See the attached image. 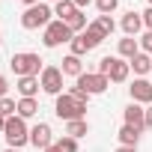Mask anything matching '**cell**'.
<instances>
[{
    "label": "cell",
    "mask_w": 152,
    "mask_h": 152,
    "mask_svg": "<svg viewBox=\"0 0 152 152\" xmlns=\"http://www.w3.org/2000/svg\"><path fill=\"white\" fill-rule=\"evenodd\" d=\"M54 113L63 119V122H72V119H87V99H78L72 93H63L54 99Z\"/></svg>",
    "instance_id": "1"
},
{
    "label": "cell",
    "mask_w": 152,
    "mask_h": 152,
    "mask_svg": "<svg viewBox=\"0 0 152 152\" xmlns=\"http://www.w3.org/2000/svg\"><path fill=\"white\" fill-rule=\"evenodd\" d=\"M9 66H12V72H15V78H39L42 69H45V66H42V57H39V54H33V51L12 54Z\"/></svg>",
    "instance_id": "2"
},
{
    "label": "cell",
    "mask_w": 152,
    "mask_h": 152,
    "mask_svg": "<svg viewBox=\"0 0 152 152\" xmlns=\"http://www.w3.org/2000/svg\"><path fill=\"white\" fill-rule=\"evenodd\" d=\"M51 15H54V9H51L48 3H36V6H27V9H24V15H21V27H24V30H39V27L45 30V27L54 21Z\"/></svg>",
    "instance_id": "3"
},
{
    "label": "cell",
    "mask_w": 152,
    "mask_h": 152,
    "mask_svg": "<svg viewBox=\"0 0 152 152\" xmlns=\"http://www.w3.org/2000/svg\"><path fill=\"white\" fill-rule=\"evenodd\" d=\"M3 137H6L9 149H21V146H27V143H30L27 119H21V116H9V119H6V131H3Z\"/></svg>",
    "instance_id": "4"
},
{
    "label": "cell",
    "mask_w": 152,
    "mask_h": 152,
    "mask_svg": "<svg viewBox=\"0 0 152 152\" xmlns=\"http://www.w3.org/2000/svg\"><path fill=\"white\" fill-rule=\"evenodd\" d=\"M72 36H75V33L69 30V24L54 18V21L45 27V33H42V45H45V48H60L63 42H72Z\"/></svg>",
    "instance_id": "5"
},
{
    "label": "cell",
    "mask_w": 152,
    "mask_h": 152,
    "mask_svg": "<svg viewBox=\"0 0 152 152\" xmlns=\"http://www.w3.org/2000/svg\"><path fill=\"white\" fill-rule=\"evenodd\" d=\"M75 87L84 90L87 96H99V93H104L110 87V78L107 75H99V72H84L81 78H75Z\"/></svg>",
    "instance_id": "6"
},
{
    "label": "cell",
    "mask_w": 152,
    "mask_h": 152,
    "mask_svg": "<svg viewBox=\"0 0 152 152\" xmlns=\"http://www.w3.org/2000/svg\"><path fill=\"white\" fill-rule=\"evenodd\" d=\"M39 84H42V90L48 93V96H63V69H57V66H45L42 69V75H39Z\"/></svg>",
    "instance_id": "7"
},
{
    "label": "cell",
    "mask_w": 152,
    "mask_h": 152,
    "mask_svg": "<svg viewBox=\"0 0 152 152\" xmlns=\"http://www.w3.org/2000/svg\"><path fill=\"white\" fill-rule=\"evenodd\" d=\"M30 143L36 146V149H48L51 143H54V137H51V125L48 122H36L33 128H30Z\"/></svg>",
    "instance_id": "8"
},
{
    "label": "cell",
    "mask_w": 152,
    "mask_h": 152,
    "mask_svg": "<svg viewBox=\"0 0 152 152\" xmlns=\"http://www.w3.org/2000/svg\"><path fill=\"white\" fill-rule=\"evenodd\" d=\"M128 93H131V102H137V104H152V84H149L146 78H137V81L128 87Z\"/></svg>",
    "instance_id": "9"
},
{
    "label": "cell",
    "mask_w": 152,
    "mask_h": 152,
    "mask_svg": "<svg viewBox=\"0 0 152 152\" xmlns=\"http://www.w3.org/2000/svg\"><path fill=\"white\" fill-rule=\"evenodd\" d=\"M122 116H125V125H134V128H146V107H140L137 102H131L125 110H122Z\"/></svg>",
    "instance_id": "10"
},
{
    "label": "cell",
    "mask_w": 152,
    "mask_h": 152,
    "mask_svg": "<svg viewBox=\"0 0 152 152\" xmlns=\"http://www.w3.org/2000/svg\"><path fill=\"white\" fill-rule=\"evenodd\" d=\"M128 75H131V63H125L122 57H113V66H110V72H107L110 84H125Z\"/></svg>",
    "instance_id": "11"
},
{
    "label": "cell",
    "mask_w": 152,
    "mask_h": 152,
    "mask_svg": "<svg viewBox=\"0 0 152 152\" xmlns=\"http://www.w3.org/2000/svg\"><path fill=\"white\" fill-rule=\"evenodd\" d=\"M119 24H122V33H125V36H134V39H137V33L143 30V15L131 9V12H125V15H122V21H119Z\"/></svg>",
    "instance_id": "12"
},
{
    "label": "cell",
    "mask_w": 152,
    "mask_h": 152,
    "mask_svg": "<svg viewBox=\"0 0 152 152\" xmlns=\"http://www.w3.org/2000/svg\"><path fill=\"white\" fill-rule=\"evenodd\" d=\"M39 78H18V84H15V90L21 93V99H36V93H39Z\"/></svg>",
    "instance_id": "13"
},
{
    "label": "cell",
    "mask_w": 152,
    "mask_h": 152,
    "mask_svg": "<svg viewBox=\"0 0 152 152\" xmlns=\"http://www.w3.org/2000/svg\"><path fill=\"white\" fill-rule=\"evenodd\" d=\"M131 63V69H134V75H140V78H143V75H152V54H137L134 60H128Z\"/></svg>",
    "instance_id": "14"
},
{
    "label": "cell",
    "mask_w": 152,
    "mask_h": 152,
    "mask_svg": "<svg viewBox=\"0 0 152 152\" xmlns=\"http://www.w3.org/2000/svg\"><path fill=\"white\" fill-rule=\"evenodd\" d=\"M63 75H72V78H81V75H84V60H81V57H75V54L63 57Z\"/></svg>",
    "instance_id": "15"
},
{
    "label": "cell",
    "mask_w": 152,
    "mask_h": 152,
    "mask_svg": "<svg viewBox=\"0 0 152 152\" xmlns=\"http://www.w3.org/2000/svg\"><path fill=\"white\" fill-rule=\"evenodd\" d=\"M137 54H140V42H137L134 36L119 39V57H122V60H134Z\"/></svg>",
    "instance_id": "16"
},
{
    "label": "cell",
    "mask_w": 152,
    "mask_h": 152,
    "mask_svg": "<svg viewBox=\"0 0 152 152\" xmlns=\"http://www.w3.org/2000/svg\"><path fill=\"white\" fill-rule=\"evenodd\" d=\"M137 143H140V128L122 125L119 128V146H137Z\"/></svg>",
    "instance_id": "17"
},
{
    "label": "cell",
    "mask_w": 152,
    "mask_h": 152,
    "mask_svg": "<svg viewBox=\"0 0 152 152\" xmlns=\"http://www.w3.org/2000/svg\"><path fill=\"white\" fill-rule=\"evenodd\" d=\"M66 134L75 137V140H81L84 134H90V122L87 119H72V122H66Z\"/></svg>",
    "instance_id": "18"
},
{
    "label": "cell",
    "mask_w": 152,
    "mask_h": 152,
    "mask_svg": "<svg viewBox=\"0 0 152 152\" xmlns=\"http://www.w3.org/2000/svg\"><path fill=\"white\" fill-rule=\"evenodd\" d=\"M75 12H78V6H75L72 0H60V3H54V15H57V21H69Z\"/></svg>",
    "instance_id": "19"
},
{
    "label": "cell",
    "mask_w": 152,
    "mask_h": 152,
    "mask_svg": "<svg viewBox=\"0 0 152 152\" xmlns=\"http://www.w3.org/2000/svg\"><path fill=\"white\" fill-rule=\"evenodd\" d=\"M39 113V102L36 99H18V116L21 119H30Z\"/></svg>",
    "instance_id": "20"
},
{
    "label": "cell",
    "mask_w": 152,
    "mask_h": 152,
    "mask_svg": "<svg viewBox=\"0 0 152 152\" xmlns=\"http://www.w3.org/2000/svg\"><path fill=\"white\" fill-rule=\"evenodd\" d=\"M84 39H87V45H90V51H93V48H99V45H102L107 36H104V33H102L96 24H90V27L84 30Z\"/></svg>",
    "instance_id": "21"
},
{
    "label": "cell",
    "mask_w": 152,
    "mask_h": 152,
    "mask_svg": "<svg viewBox=\"0 0 152 152\" xmlns=\"http://www.w3.org/2000/svg\"><path fill=\"white\" fill-rule=\"evenodd\" d=\"M66 24H69V30H72L75 36H78V33H84V30L90 27V24H87V15H84L81 9H78V12H75V15H72V18H69Z\"/></svg>",
    "instance_id": "22"
},
{
    "label": "cell",
    "mask_w": 152,
    "mask_h": 152,
    "mask_svg": "<svg viewBox=\"0 0 152 152\" xmlns=\"http://www.w3.org/2000/svg\"><path fill=\"white\" fill-rule=\"evenodd\" d=\"M69 54H75V57H84L87 51H90V45H87V39H84V33H78V36H72V42H69Z\"/></svg>",
    "instance_id": "23"
},
{
    "label": "cell",
    "mask_w": 152,
    "mask_h": 152,
    "mask_svg": "<svg viewBox=\"0 0 152 152\" xmlns=\"http://www.w3.org/2000/svg\"><path fill=\"white\" fill-rule=\"evenodd\" d=\"M93 24H96V27H99V30H102V33H104V36H110V33H113V30H116V21H113V18H110V15H99V18H96V21H93Z\"/></svg>",
    "instance_id": "24"
},
{
    "label": "cell",
    "mask_w": 152,
    "mask_h": 152,
    "mask_svg": "<svg viewBox=\"0 0 152 152\" xmlns=\"http://www.w3.org/2000/svg\"><path fill=\"white\" fill-rule=\"evenodd\" d=\"M0 113H3L6 119H9V116H18V102L9 99V96H6V99H0Z\"/></svg>",
    "instance_id": "25"
},
{
    "label": "cell",
    "mask_w": 152,
    "mask_h": 152,
    "mask_svg": "<svg viewBox=\"0 0 152 152\" xmlns=\"http://www.w3.org/2000/svg\"><path fill=\"white\" fill-rule=\"evenodd\" d=\"M57 149H60V152H78V140L69 137V134H63V137L57 140Z\"/></svg>",
    "instance_id": "26"
},
{
    "label": "cell",
    "mask_w": 152,
    "mask_h": 152,
    "mask_svg": "<svg viewBox=\"0 0 152 152\" xmlns=\"http://www.w3.org/2000/svg\"><path fill=\"white\" fill-rule=\"evenodd\" d=\"M116 6H119V0H96V9H99L102 15H113Z\"/></svg>",
    "instance_id": "27"
},
{
    "label": "cell",
    "mask_w": 152,
    "mask_h": 152,
    "mask_svg": "<svg viewBox=\"0 0 152 152\" xmlns=\"http://www.w3.org/2000/svg\"><path fill=\"white\" fill-rule=\"evenodd\" d=\"M137 42H140V51H143V54H152V30H146Z\"/></svg>",
    "instance_id": "28"
},
{
    "label": "cell",
    "mask_w": 152,
    "mask_h": 152,
    "mask_svg": "<svg viewBox=\"0 0 152 152\" xmlns=\"http://www.w3.org/2000/svg\"><path fill=\"white\" fill-rule=\"evenodd\" d=\"M110 66H113V57H102L96 72H99V75H107V72H110Z\"/></svg>",
    "instance_id": "29"
},
{
    "label": "cell",
    "mask_w": 152,
    "mask_h": 152,
    "mask_svg": "<svg viewBox=\"0 0 152 152\" xmlns=\"http://www.w3.org/2000/svg\"><path fill=\"white\" fill-rule=\"evenodd\" d=\"M140 15H143V27H146V30H152V6H149L146 12H140Z\"/></svg>",
    "instance_id": "30"
},
{
    "label": "cell",
    "mask_w": 152,
    "mask_h": 152,
    "mask_svg": "<svg viewBox=\"0 0 152 152\" xmlns=\"http://www.w3.org/2000/svg\"><path fill=\"white\" fill-rule=\"evenodd\" d=\"M6 90H9V81L0 75V99H6Z\"/></svg>",
    "instance_id": "31"
},
{
    "label": "cell",
    "mask_w": 152,
    "mask_h": 152,
    "mask_svg": "<svg viewBox=\"0 0 152 152\" xmlns=\"http://www.w3.org/2000/svg\"><path fill=\"white\" fill-rule=\"evenodd\" d=\"M72 3H75V6H78L81 12H84V6H90V3H96V0H72Z\"/></svg>",
    "instance_id": "32"
},
{
    "label": "cell",
    "mask_w": 152,
    "mask_h": 152,
    "mask_svg": "<svg viewBox=\"0 0 152 152\" xmlns=\"http://www.w3.org/2000/svg\"><path fill=\"white\" fill-rule=\"evenodd\" d=\"M146 128H152V104H146Z\"/></svg>",
    "instance_id": "33"
},
{
    "label": "cell",
    "mask_w": 152,
    "mask_h": 152,
    "mask_svg": "<svg viewBox=\"0 0 152 152\" xmlns=\"http://www.w3.org/2000/svg\"><path fill=\"white\" fill-rule=\"evenodd\" d=\"M113 152H137V146H116Z\"/></svg>",
    "instance_id": "34"
},
{
    "label": "cell",
    "mask_w": 152,
    "mask_h": 152,
    "mask_svg": "<svg viewBox=\"0 0 152 152\" xmlns=\"http://www.w3.org/2000/svg\"><path fill=\"white\" fill-rule=\"evenodd\" d=\"M0 131H6V116L0 113Z\"/></svg>",
    "instance_id": "35"
},
{
    "label": "cell",
    "mask_w": 152,
    "mask_h": 152,
    "mask_svg": "<svg viewBox=\"0 0 152 152\" xmlns=\"http://www.w3.org/2000/svg\"><path fill=\"white\" fill-rule=\"evenodd\" d=\"M21 3H24V6H36V3H39V0H21Z\"/></svg>",
    "instance_id": "36"
},
{
    "label": "cell",
    "mask_w": 152,
    "mask_h": 152,
    "mask_svg": "<svg viewBox=\"0 0 152 152\" xmlns=\"http://www.w3.org/2000/svg\"><path fill=\"white\" fill-rule=\"evenodd\" d=\"M45 152H60V149H57V143H51V146H48Z\"/></svg>",
    "instance_id": "37"
},
{
    "label": "cell",
    "mask_w": 152,
    "mask_h": 152,
    "mask_svg": "<svg viewBox=\"0 0 152 152\" xmlns=\"http://www.w3.org/2000/svg\"><path fill=\"white\" fill-rule=\"evenodd\" d=\"M3 152H21V149H9V146H6V149H3Z\"/></svg>",
    "instance_id": "38"
},
{
    "label": "cell",
    "mask_w": 152,
    "mask_h": 152,
    "mask_svg": "<svg viewBox=\"0 0 152 152\" xmlns=\"http://www.w3.org/2000/svg\"><path fill=\"white\" fill-rule=\"evenodd\" d=\"M0 45H3V33H0Z\"/></svg>",
    "instance_id": "39"
},
{
    "label": "cell",
    "mask_w": 152,
    "mask_h": 152,
    "mask_svg": "<svg viewBox=\"0 0 152 152\" xmlns=\"http://www.w3.org/2000/svg\"><path fill=\"white\" fill-rule=\"evenodd\" d=\"M54 3H60V0H54Z\"/></svg>",
    "instance_id": "40"
},
{
    "label": "cell",
    "mask_w": 152,
    "mask_h": 152,
    "mask_svg": "<svg viewBox=\"0 0 152 152\" xmlns=\"http://www.w3.org/2000/svg\"><path fill=\"white\" fill-rule=\"evenodd\" d=\"M149 6H152V0H149Z\"/></svg>",
    "instance_id": "41"
}]
</instances>
